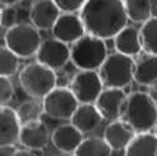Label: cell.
I'll return each instance as SVG.
<instances>
[{"label":"cell","instance_id":"1","mask_svg":"<svg viewBox=\"0 0 157 156\" xmlns=\"http://www.w3.org/2000/svg\"><path fill=\"white\" fill-rule=\"evenodd\" d=\"M80 16L86 33L102 40L113 39L128 21L124 0H87Z\"/></svg>","mask_w":157,"mask_h":156},{"label":"cell","instance_id":"2","mask_svg":"<svg viewBox=\"0 0 157 156\" xmlns=\"http://www.w3.org/2000/svg\"><path fill=\"white\" fill-rule=\"evenodd\" d=\"M120 120L130 125L136 134L151 132L157 125V106L148 92L136 91L127 95Z\"/></svg>","mask_w":157,"mask_h":156},{"label":"cell","instance_id":"3","mask_svg":"<svg viewBox=\"0 0 157 156\" xmlns=\"http://www.w3.org/2000/svg\"><path fill=\"white\" fill-rule=\"evenodd\" d=\"M107 56L105 40L87 33L71 45V61L78 70L97 71Z\"/></svg>","mask_w":157,"mask_h":156},{"label":"cell","instance_id":"4","mask_svg":"<svg viewBox=\"0 0 157 156\" xmlns=\"http://www.w3.org/2000/svg\"><path fill=\"white\" fill-rule=\"evenodd\" d=\"M55 70L39 61L28 64L19 75V83L23 90L33 99H44L56 88Z\"/></svg>","mask_w":157,"mask_h":156},{"label":"cell","instance_id":"5","mask_svg":"<svg viewBox=\"0 0 157 156\" xmlns=\"http://www.w3.org/2000/svg\"><path fill=\"white\" fill-rule=\"evenodd\" d=\"M135 59L120 53L110 54L97 70L105 88L125 89L133 80Z\"/></svg>","mask_w":157,"mask_h":156},{"label":"cell","instance_id":"6","mask_svg":"<svg viewBox=\"0 0 157 156\" xmlns=\"http://www.w3.org/2000/svg\"><path fill=\"white\" fill-rule=\"evenodd\" d=\"M5 46L15 53L20 59H29L37 54L43 44V39L37 28L33 24H17L6 30Z\"/></svg>","mask_w":157,"mask_h":156},{"label":"cell","instance_id":"7","mask_svg":"<svg viewBox=\"0 0 157 156\" xmlns=\"http://www.w3.org/2000/svg\"><path fill=\"white\" fill-rule=\"evenodd\" d=\"M80 103L69 88H55L43 99L44 111L48 116L59 120H71Z\"/></svg>","mask_w":157,"mask_h":156},{"label":"cell","instance_id":"8","mask_svg":"<svg viewBox=\"0 0 157 156\" xmlns=\"http://www.w3.org/2000/svg\"><path fill=\"white\" fill-rule=\"evenodd\" d=\"M69 89L74 92L80 104H95L105 86L99 71L80 70L72 77Z\"/></svg>","mask_w":157,"mask_h":156},{"label":"cell","instance_id":"9","mask_svg":"<svg viewBox=\"0 0 157 156\" xmlns=\"http://www.w3.org/2000/svg\"><path fill=\"white\" fill-rule=\"evenodd\" d=\"M69 60H71V48L55 37L44 40L36 54V61L52 70L64 68Z\"/></svg>","mask_w":157,"mask_h":156},{"label":"cell","instance_id":"10","mask_svg":"<svg viewBox=\"0 0 157 156\" xmlns=\"http://www.w3.org/2000/svg\"><path fill=\"white\" fill-rule=\"evenodd\" d=\"M52 37L65 44H74L86 34L85 25L80 15L75 13H63L51 29Z\"/></svg>","mask_w":157,"mask_h":156},{"label":"cell","instance_id":"11","mask_svg":"<svg viewBox=\"0 0 157 156\" xmlns=\"http://www.w3.org/2000/svg\"><path fill=\"white\" fill-rule=\"evenodd\" d=\"M23 123L17 111L8 105L0 107V146H11L20 140Z\"/></svg>","mask_w":157,"mask_h":156},{"label":"cell","instance_id":"12","mask_svg":"<svg viewBox=\"0 0 157 156\" xmlns=\"http://www.w3.org/2000/svg\"><path fill=\"white\" fill-rule=\"evenodd\" d=\"M63 13L54 0H36L30 8V21L39 30L52 29Z\"/></svg>","mask_w":157,"mask_h":156},{"label":"cell","instance_id":"13","mask_svg":"<svg viewBox=\"0 0 157 156\" xmlns=\"http://www.w3.org/2000/svg\"><path fill=\"white\" fill-rule=\"evenodd\" d=\"M126 97L127 95L124 89L105 88L101 95L99 96V99L96 100L95 105L104 119L115 121L120 119L121 109Z\"/></svg>","mask_w":157,"mask_h":156},{"label":"cell","instance_id":"14","mask_svg":"<svg viewBox=\"0 0 157 156\" xmlns=\"http://www.w3.org/2000/svg\"><path fill=\"white\" fill-rule=\"evenodd\" d=\"M50 138L51 136L49 134L48 126L41 120H37L23 124L19 142L25 149L34 151L44 149L48 145Z\"/></svg>","mask_w":157,"mask_h":156},{"label":"cell","instance_id":"15","mask_svg":"<svg viewBox=\"0 0 157 156\" xmlns=\"http://www.w3.org/2000/svg\"><path fill=\"white\" fill-rule=\"evenodd\" d=\"M51 141L60 152L74 154L84 141V134L72 124H64L54 130Z\"/></svg>","mask_w":157,"mask_h":156},{"label":"cell","instance_id":"16","mask_svg":"<svg viewBox=\"0 0 157 156\" xmlns=\"http://www.w3.org/2000/svg\"><path fill=\"white\" fill-rule=\"evenodd\" d=\"M135 136V130L120 119L111 121L104 132V139L112 150H126Z\"/></svg>","mask_w":157,"mask_h":156},{"label":"cell","instance_id":"17","mask_svg":"<svg viewBox=\"0 0 157 156\" xmlns=\"http://www.w3.org/2000/svg\"><path fill=\"white\" fill-rule=\"evenodd\" d=\"M133 80L142 86H152L157 83V55L142 53L135 59Z\"/></svg>","mask_w":157,"mask_h":156},{"label":"cell","instance_id":"18","mask_svg":"<svg viewBox=\"0 0 157 156\" xmlns=\"http://www.w3.org/2000/svg\"><path fill=\"white\" fill-rule=\"evenodd\" d=\"M116 53L124 54L130 57H137L142 54V43L140 30L135 26H126L113 37Z\"/></svg>","mask_w":157,"mask_h":156},{"label":"cell","instance_id":"19","mask_svg":"<svg viewBox=\"0 0 157 156\" xmlns=\"http://www.w3.org/2000/svg\"><path fill=\"white\" fill-rule=\"evenodd\" d=\"M104 120L95 104H80L71 118V124L82 134L92 132Z\"/></svg>","mask_w":157,"mask_h":156},{"label":"cell","instance_id":"20","mask_svg":"<svg viewBox=\"0 0 157 156\" xmlns=\"http://www.w3.org/2000/svg\"><path fill=\"white\" fill-rule=\"evenodd\" d=\"M126 156H157V136L152 132L136 134L126 149Z\"/></svg>","mask_w":157,"mask_h":156},{"label":"cell","instance_id":"21","mask_svg":"<svg viewBox=\"0 0 157 156\" xmlns=\"http://www.w3.org/2000/svg\"><path fill=\"white\" fill-rule=\"evenodd\" d=\"M112 149L105 141L104 138H92L84 139L81 145L74 152L75 156H111Z\"/></svg>","mask_w":157,"mask_h":156},{"label":"cell","instance_id":"22","mask_svg":"<svg viewBox=\"0 0 157 156\" xmlns=\"http://www.w3.org/2000/svg\"><path fill=\"white\" fill-rule=\"evenodd\" d=\"M128 20L144 24L152 18V0H124Z\"/></svg>","mask_w":157,"mask_h":156},{"label":"cell","instance_id":"23","mask_svg":"<svg viewBox=\"0 0 157 156\" xmlns=\"http://www.w3.org/2000/svg\"><path fill=\"white\" fill-rule=\"evenodd\" d=\"M140 35L144 51L157 55V16L150 18L142 24Z\"/></svg>","mask_w":157,"mask_h":156},{"label":"cell","instance_id":"24","mask_svg":"<svg viewBox=\"0 0 157 156\" xmlns=\"http://www.w3.org/2000/svg\"><path fill=\"white\" fill-rule=\"evenodd\" d=\"M16 111H17V115L23 124L40 120L43 114H45L43 103L40 104L36 100H29V101L23 103Z\"/></svg>","mask_w":157,"mask_h":156},{"label":"cell","instance_id":"25","mask_svg":"<svg viewBox=\"0 0 157 156\" xmlns=\"http://www.w3.org/2000/svg\"><path fill=\"white\" fill-rule=\"evenodd\" d=\"M19 57L5 45L0 49V76L10 77L19 68Z\"/></svg>","mask_w":157,"mask_h":156},{"label":"cell","instance_id":"26","mask_svg":"<svg viewBox=\"0 0 157 156\" xmlns=\"http://www.w3.org/2000/svg\"><path fill=\"white\" fill-rule=\"evenodd\" d=\"M17 10L15 6H2L0 11V25L2 28L9 30L17 25Z\"/></svg>","mask_w":157,"mask_h":156},{"label":"cell","instance_id":"27","mask_svg":"<svg viewBox=\"0 0 157 156\" xmlns=\"http://www.w3.org/2000/svg\"><path fill=\"white\" fill-rule=\"evenodd\" d=\"M14 96V86L10 77L0 76V105L4 106L10 103Z\"/></svg>","mask_w":157,"mask_h":156},{"label":"cell","instance_id":"28","mask_svg":"<svg viewBox=\"0 0 157 156\" xmlns=\"http://www.w3.org/2000/svg\"><path fill=\"white\" fill-rule=\"evenodd\" d=\"M87 0H54L61 13H76L81 11Z\"/></svg>","mask_w":157,"mask_h":156},{"label":"cell","instance_id":"29","mask_svg":"<svg viewBox=\"0 0 157 156\" xmlns=\"http://www.w3.org/2000/svg\"><path fill=\"white\" fill-rule=\"evenodd\" d=\"M16 149L14 145L11 146H0V156H13L15 154Z\"/></svg>","mask_w":157,"mask_h":156},{"label":"cell","instance_id":"30","mask_svg":"<svg viewBox=\"0 0 157 156\" xmlns=\"http://www.w3.org/2000/svg\"><path fill=\"white\" fill-rule=\"evenodd\" d=\"M148 94H150V96L152 97L153 103H155V104H156V106H157V83H156V84H153L152 86H150Z\"/></svg>","mask_w":157,"mask_h":156},{"label":"cell","instance_id":"31","mask_svg":"<svg viewBox=\"0 0 157 156\" xmlns=\"http://www.w3.org/2000/svg\"><path fill=\"white\" fill-rule=\"evenodd\" d=\"M13 156H36V155L31 150L25 149V150H16Z\"/></svg>","mask_w":157,"mask_h":156},{"label":"cell","instance_id":"32","mask_svg":"<svg viewBox=\"0 0 157 156\" xmlns=\"http://www.w3.org/2000/svg\"><path fill=\"white\" fill-rule=\"evenodd\" d=\"M21 0H0L2 6H15L17 3H20Z\"/></svg>","mask_w":157,"mask_h":156},{"label":"cell","instance_id":"33","mask_svg":"<svg viewBox=\"0 0 157 156\" xmlns=\"http://www.w3.org/2000/svg\"><path fill=\"white\" fill-rule=\"evenodd\" d=\"M111 156H126V150H112Z\"/></svg>","mask_w":157,"mask_h":156},{"label":"cell","instance_id":"34","mask_svg":"<svg viewBox=\"0 0 157 156\" xmlns=\"http://www.w3.org/2000/svg\"><path fill=\"white\" fill-rule=\"evenodd\" d=\"M54 156H75L74 154H69V152H60V154H56Z\"/></svg>","mask_w":157,"mask_h":156},{"label":"cell","instance_id":"35","mask_svg":"<svg viewBox=\"0 0 157 156\" xmlns=\"http://www.w3.org/2000/svg\"><path fill=\"white\" fill-rule=\"evenodd\" d=\"M155 135L157 136V125H156V127H155Z\"/></svg>","mask_w":157,"mask_h":156}]
</instances>
